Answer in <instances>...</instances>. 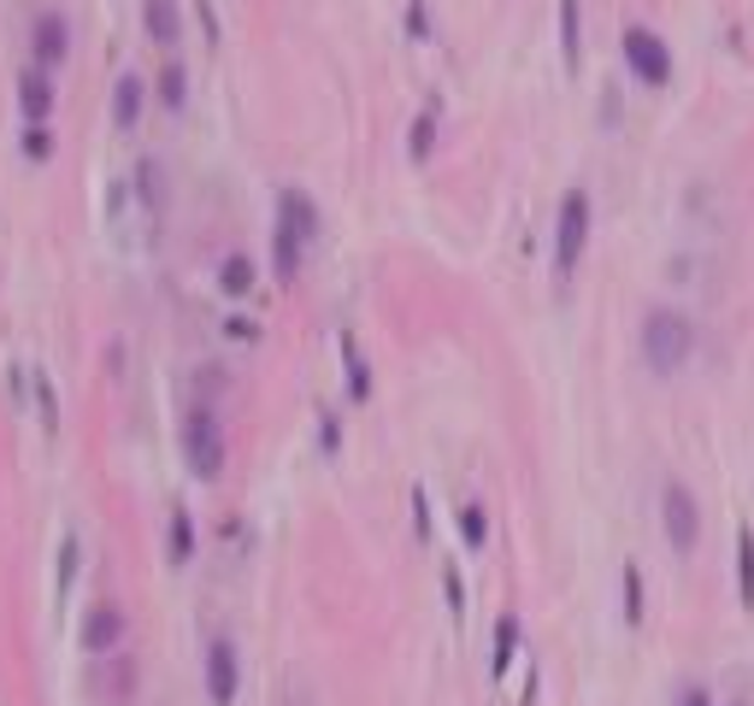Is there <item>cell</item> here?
Segmentation results:
<instances>
[{"label": "cell", "mask_w": 754, "mask_h": 706, "mask_svg": "<svg viewBox=\"0 0 754 706\" xmlns=\"http://www.w3.org/2000/svg\"><path fill=\"white\" fill-rule=\"evenodd\" d=\"M142 30L160 47H177V36H183V7L177 0H142Z\"/></svg>", "instance_id": "30bf717a"}, {"label": "cell", "mask_w": 754, "mask_h": 706, "mask_svg": "<svg viewBox=\"0 0 754 706\" xmlns=\"http://www.w3.org/2000/svg\"><path fill=\"white\" fill-rule=\"evenodd\" d=\"M236 688H243V660H236V642H230V636H213V642H207V695H213V706H230Z\"/></svg>", "instance_id": "8992f818"}, {"label": "cell", "mask_w": 754, "mask_h": 706, "mask_svg": "<svg viewBox=\"0 0 754 706\" xmlns=\"http://www.w3.org/2000/svg\"><path fill=\"white\" fill-rule=\"evenodd\" d=\"M513 648H519V618H502V624H495V660H489V677H507Z\"/></svg>", "instance_id": "5bb4252c"}, {"label": "cell", "mask_w": 754, "mask_h": 706, "mask_svg": "<svg viewBox=\"0 0 754 706\" xmlns=\"http://www.w3.org/2000/svg\"><path fill=\"white\" fill-rule=\"evenodd\" d=\"M24 153H30V160H47V153H54V135H47V124H30Z\"/></svg>", "instance_id": "cb8c5ba5"}, {"label": "cell", "mask_w": 754, "mask_h": 706, "mask_svg": "<svg viewBox=\"0 0 754 706\" xmlns=\"http://www.w3.org/2000/svg\"><path fill=\"white\" fill-rule=\"evenodd\" d=\"M625 618H631V624H643V572H637V565H625Z\"/></svg>", "instance_id": "44dd1931"}, {"label": "cell", "mask_w": 754, "mask_h": 706, "mask_svg": "<svg viewBox=\"0 0 754 706\" xmlns=\"http://www.w3.org/2000/svg\"><path fill=\"white\" fill-rule=\"evenodd\" d=\"M225 424H218V412L207 401H195L183 412V459H188V471L201 477V484H213L218 471H225Z\"/></svg>", "instance_id": "7a4b0ae2"}, {"label": "cell", "mask_w": 754, "mask_h": 706, "mask_svg": "<svg viewBox=\"0 0 754 706\" xmlns=\"http://www.w3.org/2000/svg\"><path fill=\"white\" fill-rule=\"evenodd\" d=\"M731 706H748V700H731Z\"/></svg>", "instance_id": "4316f807"}, {"label": "cell", "mask_w": 754, "mask_h": 706, "mask_svg": "<svg viewBox=\"0 0 754 706\" xmlns=\"http://www.w3.org/2000/svg\"><path fill=\"white\" fill-rule=\"evenodd\" d=\"M625 59H631V72H637L643 83L672 77V54H666V42L655 36V30H625Z\"/></svg>", "instance_id": "ba28073f"}, {"label": "cell", "mask_w": 754, "mask_h": 706, "mask_svg": "<svg viewBox=\"0 0 754 706\" xmlns=\"http://www.w3.org/2000/svg\"><path fill=\"white\" fill-rule=\"evenodd\" d=\"M678 706H713V695H708V688H683Z\"/></svg>", "instance_id": "484cf974"}, {"label": "cell", "mask_w": 754, "mask_h": 706, "mask_svg": "<svg viewBox=\"0 0 754 706\" xmlns=\"http://www.w3.org/2000/svg\"><path fill=\"white\" fill-rule=\"evenodd\" d=\"M736 600L754 607V530H736Z\"/></svg>", "instance_id": "7c38bea8"}, {"label": "cell", "mask_w": 754, "mask_h": 706, "mask_svg": "<svg viewBox=\"0 0 754 706\" xmlns=\"http://www.w3.org/2000/svg\"><path fill=\"white\" fill-rule=\"evenodd\" d=\"M660 524H666V542H672L678 554H696V542H701V507H696V495L683 489V484H666L660 489Z\"/></svg>", "instance_id": "5b68a950"}, {"label": "cell", "mask_w": 754, "mask_h": 706, "mask_svg": "<svg viewBox=\"0 0 754 706\" xmlns=\"http://www.w3.org/2000/svg\"><path fill=\"white\" fill-rule=\"evenodd\" d=\"M130 677H136V671H130V660H118V665L107 671V700H118V706H125V700H130Z\"/></svg>", "instance_id": "7402d4cb"}, {"label": "cell", "mask_w": 754, "mask_h": 706, "mask_svg": "<svg viewBox=\"0 0 754 706\" xmlns=\"http://www.w3.org/2000/svg\"><path fill=\"white\" fill-rule=\"evenodd\" d=\"M218 283H225V295H248V289H254V265H248V253H230L225 271H218Z\"/></svg>", "instance_id": "e0dca14e"}, {"label": "cell", "mask_w": 754, "mask_h": 706, "mask_svg": "<svg viewBox=\"0 0 754 706\" xmlns=\"http://www.w3.org/2000/svg\"><path fill=\"white\" fill-rule=\"evenodd\" d=\"M348 389H354V401H366V359H359V348H354V341H348Z\"/></svg>", "instance_id": "603a6c76"}, {"label": "cell", "mask_w": 754, "mask_h": 706, "mask_svg": "<svg viewBox=\"0 0 754 706\" xmlns=\"http://www.w3.org/2000/svg\"><path fill=\"white\" fill-rule=\"evenodd\" d=\"M142 107H148V83L136 72H125V77H118V89H112V124L136 130V124H142Z\"/></svg>", "instance_id": "8fae6325"}, {"label": "cell", "mask_w": 754, "mask_h": 706, "mask_svg": "<svg viewBox=\"0 0 754 706\" xmlns=\"http://www.w3.org/2000/svg\"><path fill=\"white\" fill-rule=\"evenodd\" d=\"M54 107H60L54 72L24 65V72H19V118H24V124H54Z\"/></svg>", "instance_id": "52a82bcc"}, {"label": "cell", "mask_w": 754, "mask_h": 706, "mask_svg": "<svg viewBox=\"0 0 754 706\" xmlns=\"http://www.w3.org/2000/svg\"><path fill=\"white\" fill-rule=\"evenodd\" d=\"M30 65H42V72H65V59H72V19H65L60 7H36L30 12Z\"/></svg>", "instance_id": "277c9868"}, {"label": "cell", "mask_w": 754, "mask_h": 706, "mask_svg": "<svg viewBox=\"0 0 754 706\" xmlns=\"http://www.w3.org/2000/svg\"><path fill=\"white\" fill-rule=\"evenodd\" d=\"M283 224L301 236V242H306V236H319V213H313V200H306V195H283Z\"/></svg>", "instance_id": "4fadbf2b"}, {"label": "cell", "mask_w": 754, "mask_h": 706, "mask_svg": "<svg viewBox=\"0 0 754 706\" xmlns=\"http://www.w3.org/2000/svg\"><path fill=\"white\" fill-rule=\"evenodd\" d=\"M643 359H648V371L655 377H672L690 366V354H696V330H690V318L678 313V306H648L643 313Z\"/></svg>", "instance_id": "6da1fadb"}, {"label": "cell", "mask_w": 754, "mask_h": 706, "mask_svg": "<svg viewBox=\"0 0 754 706\" xmlns=\"http://www.w3.org/2000/svg\"><path fill=\"white\" fill-rule=\"evenodd\" d=\"M584 248H590V195H584V188H572V195L560 200V218H554V278L560 283L578 271Z\"/></svg>", "instance_id": "3957f363"}, {"label": "cell", "mask_w": 754, "mask_h": 706, "mask_svg": "<svg viewBox=\"0 0 754 706\" xmlns=\"http://www.w3.org/2000/svg\"><path fill=\"white\" fill-rule=\"evenodd\" d=\"M136 188H142V206L160 218V213H165V183H160V165H153V160H142V171H136Z\"/></svg>", "instance_id": "9a60e30c"}, {"label": "cell", "mask_w": 754, "mask_h": 706, "mask_svg": "<svg viewBox=\"0 0 754 706\" xmlns=\"http://www.w3.org/2000/svg\"><path fill=\"white\" fill-rule=\"evenodd\" d=\"M118 642H125V612H118V600H100V607H89V618H83V648L118 653Z\"/></svg>", "instance_id": "9c48e42d"}, {"label": "cell", "mask_w": 754, "mask_h": 706, "mask_svg": "<svg viewBox=\"0 0 754 706\" xmlns=\"http://www.w3.org/2000/svg\"><path fill=\"white\" fill-rule=\"evenodd\" d=\"M195 560V530H188V512L177 507L171 512V565H188Z\"/></svg>", "instance_id": "2e32d148"}, {"label": "cell", "mask_w": 754, "mask_h": 706, "mask_svg": "<svg viewBox=\"0 0 754 706\" xmlns=\"http://www.w3.org/2000/svg\"><path fill=\"white\" fill-rule=\"evenodd\" d=\"M160 100L171 112H183V100H188V83H183V65L171 59V65H160Z\"/></svg>", "instance_id": "ac0fdd59"}, {"label": "cell", "mask_w": 754, "mask_h": 706, "mask_svg": "<svg viewBox=\"0 0 754 706\" xmlns=\"http://www.w3.org/2000/svg\"><path fill=\"white\" fill-rule=\"evenodd\" d=\"M424 148H431V118H419V130H413V160H424Z\"/></svg>", "instance_id": "d4e9b609"}, {"label": "cell", "mask_w": 754, "mask_h": 706, "mask_svg": "<svg viewBox=\"0 0 754 706\" xmlns=\"http://www.w3.org/2000/svg\"><path fill=\"white\" fill-rule=\"evenodd\" d=\"M301 271V236L289 230V224H278V278L289 283Z\"/></svg>", "instance_id": "d6986e66"}, {"label": "cell", "mask_w": 754, "mask_h": 706, "mask_svg": "<svg viewBox=\"0 0 754 706\" xmlns=\"http://www.w3.org/2000/svg\"><path fill=\"white\" fill-rule=\"evenodd\" d=\"M460 536H466L472 554L489 542V519H484V507H460Z\"/></svg>", "instance_id": "ffe728a7"}]
</instances>
